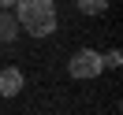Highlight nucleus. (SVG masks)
Returning <instances> with one entry per match:
<instances>
[{"instance_id":"obj_1","label":"nucleus","mask_w":123,"mask_h":115,"mask_svg":"<svg viewBox=\"0 0 123 115\" xmlns=\"http://www.w3.org/2000/svg\"><path fill=\"white\" fill-rule=\"evenodd\" d=\"M15 19L19 30L34 33V37H49L56 30V4L52 0H15Z\"/></svg>"},{"instance_id":"obj_2","label":"nucleus","mask_w":123,"mask_h":115,"mask_svg":"<svg viewBox=\"0 0 123 115\" xmlns=\"http://www.w3.org/2000/svg\"><path fill=\"white\" fill-rule=\"evenodd\" d=\"M67 71H71V78H78V82H90V78H97L101 71H105V60H101V52H93V48H78V52L67 60Z\"/></svg>"},{"instance_id":"obj_3","label":"nucleus","mask_w":123,"mask_h":115,"mask_svg":"<svg viewBox=\"0 0 123 115\" xmlns=\"http://www.w3.org/2000/svg\"><path fill=\"white\" fill-rule=\"evenodd\" d=\"M19 93H23V71L4 67L0 71V97H19Z\"/></svg>"},{"instance_id":"obj_4","label":"nucleus","mask_w":123,"mask_h":115,"mask_svg":"<svg viewBox=\"0 0 123 115\" xmlns=\"http://www.w3.org/2000/svg\"><path fill=\"white\" fill-rule=\"evenodd\" d=\"M19 33H23L19 30V19L0 8V41H19Z\"/></svg>"},{"instance_id":"obj_5","label":"nucleus","mask_w":123,"mask_h":115,"mask_svg":"<svg viewBox=\"0 0 123 115\" xmlns=\"http://www.w3.org/2000/svg\"><path fill=\"white\" fill-rule=\"evenodd\" d=\"M75 4H78L82 15H101V11L108 8V0H75Z\"/></svg>"},{"instance_id":"obj_6","label":"nucleus","mask_w":123,"mask_h":115,"mask_svg":"<svg viewBox=\"0 0 123 115\" xmlns=\"http://www.w3.org/2000/svg\"><path fill=\"white\" fill-rule=\"evenodd\" d=\"M101 60H105V67H119V63H123V52H119V48H112V52L101 56Z\"/></svg>"},{"instance_id":"obj_7","label":"nucleus","mask_w":123,"mask_h":115,"mask_svg":"<svg viewBox=\"0 0 123 115\" xmlns=\"http://www.w3.org/2000/svg\"><path fill=\"white\" fill-rule=\"evenodd\" d=\"M0 8H4V11H11V8H15V0H0Z\"/></svg>"}]
</instances>
